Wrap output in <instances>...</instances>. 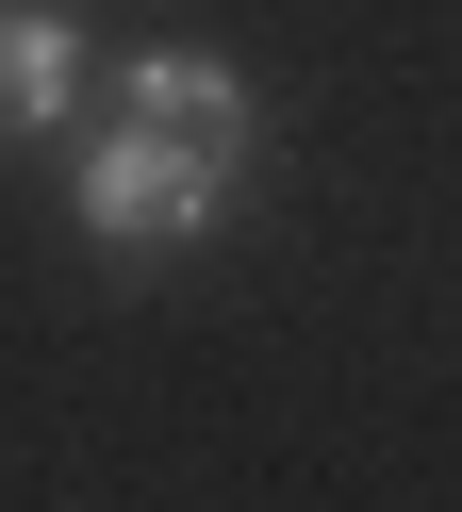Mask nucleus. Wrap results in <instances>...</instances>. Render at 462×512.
<instances>
[{"instance_id":"1","label":"nucleus","mask_w":462,"mask_h":512,"mask_svg":"<svg viewBox=\"0 0 462 512\" xmlns=\"http://www.w3.org/2000/svg\"><path fill=\"white\" fill-rule=\"evenodd\" d=\"M83 166H66V199H83V232L116 248V265H165V248H198L231 199H248L264 166V100L231 50H132V67H99L83 100Z\"/></svg>"},{"instance_id":"2","label":"nucleus","mask_w":462,"mask_h":512,"mask_svg":"<svg viewBox=\"0 0 462 512\" xmlns=\"http://www.w3.org/2000/svg\"><path fill=\"white\" fill-rule=\"evenodd\" d=\"M83 100H99V50H83V17H66V0H0V149H50V133H83Z\"/></svg>"}]
</instances>
